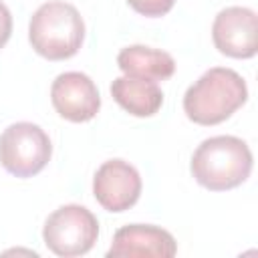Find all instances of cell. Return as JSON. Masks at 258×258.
<instances>
[{
    "mask_svg": "<svg viewBox=\"0 0 258 258\" xmlns=\"http://www.w3.org/2000/svg\"><path fill=\"white\" fill-rule=\"evenodd\" d=\"M248 99L246 81L232 69L206 71L183 95V111L198 125H218L232 117Z\"/></svg>",
    "mask_w": 258,
    "mask_h": 258,
    "instance_id": "1",
    "label": "cell"
},
{
    "mask_svg": "<svg viewBox=\"0 0 258 258\" xmlns=\"http://www.w3.org/2000/svg\"><path fill=\"white\" fill-rule=\"evenodd\" d=\"M189 167L200 185L212 191H226L248 179L252 151L240 137L216 135L198 145Z\"/></svg>",
    "mask_w": 258,
    "mask_h": 258,
    "instance_id": "2",
    "label": "cell"
},
{
    "mask_svg": "<svg viewBox=\"0 0 258 258\" xmlns=\"http://www.w3.org/2000/svg\"><path fill=\"white\" fill-rule=\"evenodd\" d=\"M28 40L32 48L48 60L71 58L85 40L83 16L69 2H44L30 18Z\"/></svg>",
    "mask_w": 258,
    "mask_h": 258,
    "instance_id": "3",
    "label": "cell"
},
{
    "mask_svg": "<svg viewBox=\"0 0 258 258\" xmlns=\"http://www.w3.org/2000/svg\"><path fill=\"white\" fill-rule=\"evenodd\" d=\"M99 236V222L91 210L79 204H67L54 210L42 228L46 248L62 258L87 254Z\"/></svg>",
    "mask_w": 258,
    "mask_h": 258,
    "instance_id": "4",
    "label": "cell"
},
{
    "mask_svg": "<svg viewBox=\"0 0 258 258\" xmlns=\"http://www.w3.org/2000/svg\"><path fill=\"white\" fill-rule=\"evenodd\" d=\"M52 145L44 129L30 121L8 125L0 135V165L16 177H32L44 169Z\"/></svg>",
    "mask_w": 258,
    "mask_h": 258,
    "instance_id": "5",
    "label": "cell"
},
{
    "mask_svg": "<svg viewBox=\"0 0 258 258\" xmlns=\"http://www.w3.org/2000/svg\"><path fill=\"white\" fill-rule=\"evenodd\" d=\"M216 48L232 58H252L258 50V18L252 8L228 6L220 10L212 24Z\"/></svg>",
    "mask_w": 258,
    "mask_h": 258,
    "instance_id": "6",
    "label": "cell"
},
{
    "mask_svg": "<svg viewBox=\"0 0 258 258\" xmlns=\"http://www.w3.org/2000/svg\"><path fill=\"white\" fill-rule=\"evenodd\" d=\"M54 111L73 123L91 121L101 109V97L93 79L79 71L60 73L50 87Z\"/></svg>",
    "mask_w": 258,
    "mask_h": 258,
    "instance_id": "7",
    "label": "cell"
},
{
    "mask_svg": "<svg viewBox=\"0 0 258 258\" xmlns=\"http://www.w3.org/2000/svg\"><path fill=\"white\" fill-rule=\"evenodd\" d=\"M93 194L107 212H125L141 196V175L131 163L109 159L93 177Z\"/></svg>",
    "mask_w": 258,
    "mask_h": 258,
    "instance_id": "8",
    "label": "cell"
},
{
    "mask_svg": "<svg viewBox=\"0 0 258 258\" xmlns=\"http://www.w3.org/2000/svg\"><path fill=\"white\" fill-rule=\"evenodd\" d=\"M177 252L175 238L151 224H129L115 232L107 258H171Z\"/></svg>",
    "mask_w": 258,
    "mask_h": 258,
    "instance_id": "9",
    "label": "cell"
},
{
    "mask_svg": "<svg viewBox=\"0 0 258 258\" xmlns=\"http://www.w3.org/2000/svg\"><path fill=\"white\" fill-rule=\"evenodd\" d=\"M111 95L127 113L135 117H151L163 103V93L157 81L133 75L117 77L111 85Z\"/></svg>",
    "mask_w": 258,
    "mask_h": 258,
    "instance_id": "10",
    "label": "cell"
},
{
    "mask_svg": "<svg viewBox=\"0 0 258 258\" xmlns=\"http://www.w3.org/2000/svg\"><path fill=\"white\" fill-rule=\"evenodd\" d=\"M117 64L125 75L151 81H165L175 73V60L169 52L143 44H131L123 48L117 54Z\"/></svg>",
    "mask_w": 258,
    "mask_h": 258,
    "instance_id": "11",
    "label": "cell"
},
{
    "mask_svg": "<svg viewBox=\"0 0 258 258\" xmlns=\"http://www.w3.org/2000/svg\"><path fill=\"white\" fill-rule=\"evenodd\" d=\"M127 4L135 12H139L143 16H149V18H155V16L167 14L173 8L175 0H127Z\"/></svg>",
    "mask_w": 258,
    "mask_h": 258,
    "instance_id": "12",
    "label": "cell"
},
{
    "mask_svg": "<svg viewBox=\"0 0 258 258\" xmlns=\"http://www.w3.org/2000/svg\"><path fill=\"white\" fill-rule=\"evenodd\" d=\"M12 34V14L4 2H0V48L8 42Z\"/></svg>",
    "mask_w": 258,
    "mask_h": 258,
    "instance_id": "13",
    "label": "cell"
}]
</instances>
